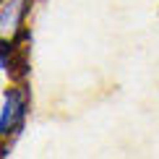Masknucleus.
<instances>
[{
  "label": "nucleus",
  "mask_w": 159,
  "mask_h": 159,
  "mask_svg": "<svg viewBox=\"0 0 159 159\" xmlns=\"http://www.w3.org/2000/svg\"><path fill=\"white\" fill-rule=\"evenodd\" d=\"M26 117V94L21 89H8L3 97V112H0V133L8 136L24 125Z\"/></svg>",
  "instance_id": "obj_1"
},
{
  "label": "nucleus",
  "mask_w": 159,
  "mask_h": 159,
  "mask_svg": "<svg viewBox=\"0 0 159 159\" xmlns=\"http://www.w3.org/2000/svg\"><path fill=\"white\" fill-rule=\"evenodd\" d=\"M26 0H8L3 5V16H0V24H3V31L5 34H13V31L21 26V18L26 13Z\"/></svg>",
  "instance_id": "obj_2"
}]
</instances>
